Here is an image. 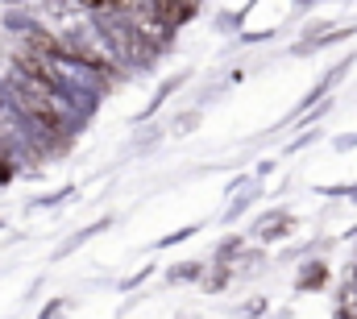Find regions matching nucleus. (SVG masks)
Listing matches in <instances>:
<instances>
[{
    "label": "nucleus",
    "instance_id": "1",
    "mask_svg": "<svg viewBox=\"0 0 357 319\" xmlns=\"http://www.w3.org/2000/svg\"><path fill=\"white\" fill-rule=\"evenodd\" d=\"M91 29H96V38L104 42V50L116 59V63H125V67H150L154 63V46L137 33V25L129 21V13H96L91 17Z\"/></svg>",
    "mask_w": 357,
    "mask_h": 319
},
{
    "label": "nucleus",
    "instance_id": "4",
    "mask_svg": "<svg viewBox=\"0 0 357 319\" xmlns=\"http://www.w3.org/2000/svg\"><path fill=\"white\" fill-rule=\"evenodd\" d=\"M79 8H91V13H129L133 0H75Z\"/></svg>",
    "mask_w": 357,
    "mask_h": 319
},
{
    "label": "nucleus",
    "instance_id": "5",
    "mask_svg": "<svg viewBox=\"0 0 357 319\" xmlns=\"http://www.w3.org/2000/svg\"><path fill=\"white\" fill-rule=\"evenodd\" d=\"M324 278H328V270H324V265L316 261L312 270H303V274H299V290H307V286H320Z\"/></svg>",
    "mask_w": 357,
    "mask_h": 319
},
{
    "label": "nucleus",
    "instance_id": "6",
    "mask_svg": "<svg viewBox=\"0 0 357 319\" xmlns=\"http://www.w3.org/2000/svg\"><path fill=\"white\" fill-rule=\"evenodd\" d=\"M4 4H21V0H4Z\"/></svg>",
    "mask_w": 357,
    "mask_h": 319
},
{
    "label": "nucleus",
    "instance_id": "3",
    "mask_svg": "<svg viewBox=\"0 0 357 319\" xmlns=\"http://www.w3.org/2000/svg\"><path fill=\"white\" fill-rule=\"evenodd\" d=\"M287 228H291V216H287V212H270V216L258 220V228H254V233H258L262 240H274V237H282Z\"/></svg>",
    "mask_w": 357,
    "mask_h": 319
},
{
    "label": "nucleus",
    "instance_id": "2",
    "mask_svg": "<svg viewBox=\"0 0 357 319\" xmlns=\"http://www.w3.org/2000/svg\"><path fill=\"white\" fill-rule=\"evenodd\" d=\"M150 13H154V17H158V21L175 33L178 25L195 13V0H150Z\"/></svg>",
    "mask_w": 357,
    "mask_h": 319
}]
</instances>
